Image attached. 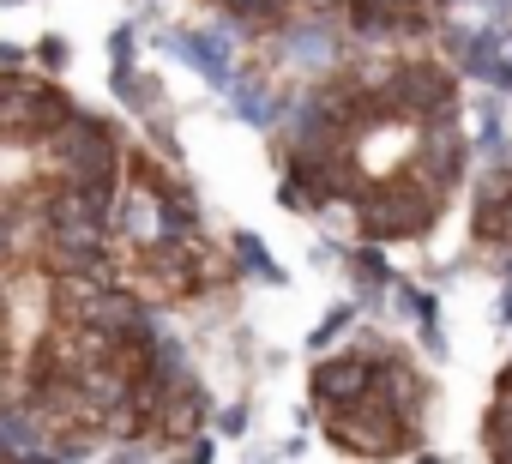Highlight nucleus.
Instances as JSON below:
<instances>
[{
  "instance_id": "nucleus-1",
  "label": "nucleus",
  "mask_w": 512,
  "mask_h": 464,
  "mask_svg": "<svg viewBox=\"0 0 512 464\" xmlns=\"http://www.w3.org/2000/svg\"><path fill=\"white\" fill-rule=\"evenodd\" d=\"M440 211H446V187L404 175V181H380L356 199V229L368 242H410V236H428Z\"/></svg>"
},
{
  "instance_id": "nucleus-2",
  "label": "nucleus",
  "mask_w": 512,
  "mask_h": 464,
  "mask_svg": "<svg viewBox=\"0 0 512 464\" xmlns=\"http://www.w3.org/2000/svg\"><path fill=\"white\" fill-rule=\"evenodd\" d=\"M73 121H79V103L61 85L31 73L0 79V139H49V133H67Z\"/></svg>"
},
{
  "instance_id": "nucleus-3",
  "label": "nucleus",
  "mask_w": 512,
  "mask_h": 464,
  "mask_svg": "<svg viewBox=\"0 0 512 464\" xmlns=\"http://www.w3.org/2000/svg\"><path fill=\"white\" fill-rule=\"evenodd\" d=\"M332 428V440L344 446V452H356V458H392V452H410L416 440H422V428H416V416H398L386 398H362V404H350V410H338V416H326Z\"/></svg>"
},
{
  "instance_id": "nucleus-4",
  "label": "nucleus",
  "mask_w": 512,
  "mask_h": 464,
  "mask_svg": "<svg viewBox=\"0 0 512 464\" xmlns=\"http://www.w3.org/2000/svg\"><path fill=\"white\" fill-rule=\"evenodd\" d=\"M308 392H314V404H320L326 416H338V410L374 398V356H368V350L326 356V362L314 368V386H308Z\"/></svg>"
},
{
  "instance_id": "nucleus-5",
  "label": "nucleus",
  "mask_w": 512,
  "mask_h": 464,
  "mask_svg": "<svg viewBox=\"0 0 512 464\" xmlns=\"http://www.w3.org/2000/svg\"><path fill=\"white\" fill-rule=\"evenodd\" d=\"M163 49L169 55H181L199 79H211L217 91H229V79H235V67H229V43H217V37H199V31H169L163 37Z\"/></svg>"
},
{
  "instance_id": "nucleus-6",
  "label": "nucleus",
  "mask_w": 512,
  "mask_h": 464,
  "mask_svg": "<svg viewBox=\"0 0 512 464\" xmlns=\"http://www.w3.org/2000/svg\"><path fill=\"white\" fill-rule=\"evenodd\" d=\"M284 103H290V97H278L260 73H235V79H229V109H235L247 127H266V133L284 127Z\"/></svg>"
},
{
  "instance_id": "nucleus-7",
  "label": "nucleus",
  "mask_w": 512,
  "mask_h": 464,
  "mask_svg": "<svg viewBox=\"0 0 512 464\" xmlns=\"http://www.w3.org/2000/svg\"><path fill=\"white\" fill-rule=\"evenodd\" d=\"M229 248H235V266H241V272H253L260 284H284V266L260 248V236H247V229H241V236H235Z\"/></svg>"
},
{
  "instance_id": "nucleus-8",
  "label": "nucleus",
  "mask_w": 512,
  "mask_h": 464,
  "mask_svg": "<svg viewBox=\"0 0 512 464\" xmlns=\"http://www.w3.org/2000/svg\"><path fill=\"white\" fill-rule=\"evenodd\" d=\"M350 272L362 278V290H368V296H380V290H392V284H398V278H392V266L380 260V248H356V254H350Z\"/></svg>"
},
{
  "instance_id": "nucleus-9",
  "label": "nucleus",
  "mask_w": 512,
  "mask_h": 464,
  "mask_svg": "<svg viewBox=\"0 0 512 464\" xmlns=\"http://www.w3.org/2000/svg\"><path fill=\"white\" fill-rule=\"evenodd\" d=\"M350 326H356V308H350V302H338V308H332V314H326V320L308 332V344H314V350H332V344H338Z\"/></svg>"
},
{
  "instance_id": "nucleus-10",
  "label": "nucleus",
  "mask_w": 512,
  "mask_h": 464,
  "mask_svg": "<svg viewBox=\"0 0 512 464\" xmlns=\"http://www.w3.org/2000/svg\"><path fill=\"white\" fill-rule=\"evenodd\" d=\"M109 55H115V67H133V31H127V25L109 37Z\"/></svg>"
},
{
  "instance_id": "nucleus-11",
  "label": "nucleus",
  "mask_w": 512,
  "mask_h": 464,
  "mask_svg": "<svg viewBox=\"0 0 512 464\" xmlns=\"http://www.w3.org/2000/svg\"><path fill=\"white\" fill-rule=\"evenodd\" d=\"M37 61H43V67H67V43H61V37H43Z\"/></svg>"
},
{
  "instance_id": "nucleus-12",
  "label": "nucleus",
  "mask_w": 512,
  "mask_h": 464,
  "mask_svg": "<svg viewBox=\"0 0 512 464\" xmlns=\"http://www.w3.org/2000/svg\"><path fill=\"white\" fill-rule=\"evenodd\" d=\"M217 428H223V434H247V404H229V410L217 416Z\"/></svg>"
},
{
  "instance_id": "nucleus-13",
  "label": "nucleus",
  "mask_w": 512,
  "mask_h": 464,
  "mask_svg": "<svg viewBox=\"0 0 512 464\" xmlns=\"http://www.w3.org/2000/svg\"><path fill=\"white\" fill-rule=\"evenodd\" d=\"M187 464H211V446H205V440H193V452H187Z\"/></svg>"
},
{
  "instance_id": "nucleus-14",
  "label": "nucleus",
  "mask_w": 512,
  "mask_h": 464,
  "mask_svg": "<svg viewBox=\"0 0 512 464\" xmlns=\"http://www.w3.org/2000/svg\"><path fill=\"white\" fill-rule=\"evenodd\" d=\"M494 464H512V446H494Z\"/></svg>"
},
{
  "instance_id": "nucleus-15",
  "label": "nucleus",
  "mask_w": 512,
  "mask_h": 464,
  "mask_svg": "<svg viewBox=\"0 0 512 464\" xmlns=\"http://www.w3.org/2000/svg\"><path fill=\"white\" fill-rule=\"evenodd\" d=\"M416 464H440V458H416Z\"/></svg>"
},
{
  "instance_id": "nucleus-16",
  "label": "nucleus",
  "mask_w": 512,
  "mask_h": 464,
  "mask_svg": "<svg viewBox=\"0 0 512 464\" xmlns=\"http://www.w3.org/2000/svg\"><path fill=\"white\" fill-rule=\"evenodd\" d=\"M0 464H19V458H0Z\"/></svg>"
},
{
  "instance_id": "nucleus-17",
  "label": "nucleus",
  "mask_w": 512,
  "mask_h": 464,
  "mask_svg": "<svg viewBox=\"0 0 512 464\" xmlns=\"http://www.w3.org/2000/svg\"><path fill=\"white\" fill-rule=\"evenodd\" d=\"M506 55H512V43H506Z\"/></svg>"
}]
</instances>
